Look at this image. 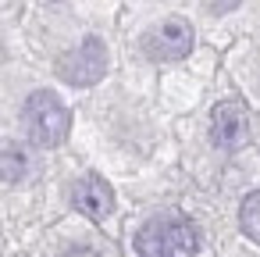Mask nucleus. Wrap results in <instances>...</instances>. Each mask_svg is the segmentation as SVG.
Segmentation results:
<instances>
[{
  "mask_svg": "<svg viewBox=\"0 0 260 257\" xmlns=\"http://www.w3.org/2000/svg\"><path fill=\"white\" fill-rule=\"evenodd\" d=\"M203 4H207L214 15H224V11H235V8H239V0H203Z\"/></svg>",
  "mask_w": 260,
  "mask_h": 257,
  "instance_id": "1a4fd4ad",
  "label": "nucleus"
},
{
  "mask_svg": "<svg viewBox=\"0 0 260 257\" xmlns=\"http://www.w3.org/2000/svg\"><path fill=\"white\" fill-rule=\"evenodd\" d=\"M0 175H4L8 182L25 179V175H29V154H25L22 147H15V143L0 147Z\"/></svg>",
  "mask_w": 260,
  "mask_h": 257,
  "instance_id": "0eeeda50",
  "label": "nucleus"
},
{
  "mask_svg": "<svg viewBox=\"0 0 260 257\" xmlns=\"http://www.w3.org/2000/svg\"><path fill=\"white\" fill-rule=\"evenodd\" d=\"M61 257H100L96 250H89V246H72V250H64Z\"/></svg>",
  "mask_w": 260,
  "mask_h": 257,
  "instance_id": "9d476101",
  "label": "nucleus"
},
{
  "mask_svg": "<svg viewBox=\"0 0 260 257\" xmlns=\"http://www.w3.org/2000/svg\"><path fill=\"white\" fill-rule=\"evenodd\" d=\"M107 72V47L89 36L82 40L75 50H68L61 61H57V75L68 82V86H96Z\"/></svg>",
  "mask_w": 260,
  "mask_h": 257,
  "instance_id": "7ed1b4c3",
  "label": "nucleus"
},
{
  "mask_svg": "<svg viewBox=\"0 0 260 257\" xmlns=\"http://www.w3.org/2000/svg\"><path fill=\"white\" fill-rule=\"evenodd\" d=\"M25 129L36 147H61L72 129V115L50 90H36L25 100Z\"/></svg>",
  "mask_w": 260,
  "mask_h": 257,
  "instance_id": "f03ea898",
  "label": "nucleus"
},
{
  "mask_svg": "<svg viewBox=\"0 0 260 257\" xmlns=\"http://www.w3.org/2000/svg\"><path fill=\"white\" fill-rule=\"evenodd\" d=\"M192 50V25L182 18H168L143 36V54L150 61H182Z\"/></svg>",
  "mask_w": 260,
  "mask_h": 257,
  "instance_id": "20e7f679",
  "label": "nucleus"
},
{
  "mask_svg": "<svg viewBox=\"0 0 260 257\" xmlns=\"http://www.w3.org/2000/svg\"><path fill=\"white\" fill-rule=\"evenodd\" d=\"M239 225H242V232H246L253 243H260V189L242 200V207H239Z\"/></svg>",
  "mask_w": 260,
  "mask_h": 257,
  "instance_id": "6e6552de",
  "label": "nucleus"
},
{
  "mask_svg": "<svg viewBox=\"0 0 260 257\" xmlns=\"http://www.w3.org/2000/svg\"><path fill=\"white\" fill-rule=\"evenodd\" d=\"M249 136V115L239 100H224L210 115V143L217 150H239Z\"/></svg>",
  "mask_w": 260,
  "mask_h": 257,
  "instance_id": "39448f33",
  "label": "nucleus"
},
{
  "mask_svg": "<svg viewBox=\"0 0 260 257\" xmlns=\"http://www.w3.org/2000/svg\"><path fill=\"white\" fill-rule=\"evenodd\" d=\"M200 236L182 214H157L136 236V257H196Z\"/></svg>",
  "mask_w": 260,
  "mask_h": 257,
  "instance_id": "f257e3e1",
  "label": "nucleus"
},
{
  "mask_svg": "<svg viewBox=\"0 0 260 257\" xmlns=\"http://www.w3.org/2000/svg\"><path fill=\"white\" fill-rule=\"evenodd\" d=\"M72 204H75L86 218L104 221V218L114 211V189H111L100 175H86V179L75 182V189H72Z\"/></svg>",
  "mask_w": 260,
  "mask_h": 257,
  "instance_id": "423d86ee",
  "label": "nucleus"
}]
</instances>
